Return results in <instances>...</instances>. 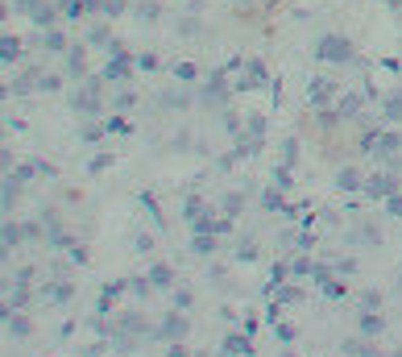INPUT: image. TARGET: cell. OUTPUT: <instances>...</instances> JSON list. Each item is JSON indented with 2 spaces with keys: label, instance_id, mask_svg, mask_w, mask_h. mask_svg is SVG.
I'll list each match as a JSON object with an SVG mask.
<instances>
[{
  "label": "cell",
  "instance_id": "1",
  "mask_svg": "<svg viewBox=\"0 0 402 357\" xmlns=\"http://www.w3.org/2000/svg\"><path fill=\"white\" fill-rule=\"evenodd\" d=\"M274 4H278V0H266V8H274Z\"/></svg>",
  "mask_w": 402,
  "mask_h": 357
}]
</instances>
